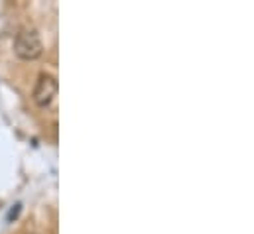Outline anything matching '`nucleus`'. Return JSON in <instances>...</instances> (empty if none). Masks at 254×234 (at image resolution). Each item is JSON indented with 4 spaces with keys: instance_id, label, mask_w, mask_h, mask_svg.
Masks as SVG:
<instances>
[{
    "instance_id": "1",
    "label": "nucleus",
    "mask_w": 254,
    "mask_h": 234,
    "mask_svg": "<svg viewBox=\"0 0 254 234\" xmlns=\"http://www.w3.org/2000/svg\"><path fill=\"white\" fill-rule=\"evenodd\" d=\"M44 46L40 40V34L34 28H24L16 34L14 40V54L16 58L24 59V61H34L42 56Z\"/></svg>"
},
{
    "instance_id": "2",
    "label": "nucleus",
    "mask_w": 254,
    "mask_h": 234,
    "mask_svg": "<svg viewBox=\"0 0 254 234\" xmlns=\"http://www.w3.org/2000/svg\"><path fill=\"white\" fill-rule=\"evenodd\" d=\"M58 95V79L52 73H40L38 83L34 87V103L42 109L50 107Z\"/></svg>"
}]
</instances>
